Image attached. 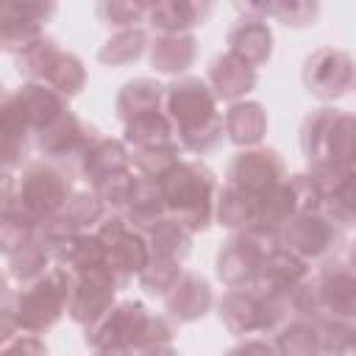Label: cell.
<instances>
[{"label":"cell","instance_id":"6da1fadb","mask_svg":"<svg viewBox=\"0 0 356 356\" xmlns=\"http://www.w3.org/2000/svg\"><path fill=\"white\" fill-rule=\"evenodd\" d=\"M164 117L181 136L178 147L206 153L222 139V117L217 114V97L200 78H184L161 92Z\"/></svg>","mask_w":356,"mask_h":356},{"label":"cell","instance_id":"7a4b0ae2","mask_svg":"<svg viewBox=\"0 0 356 356\" xmlns=\"http://www.w3.org/2000/svg\"><path fill=\"white\" fill-rule=\"evenodd\" d=\"M167 220L181 228L200 231L211 222L214 211V175L200 161H175L161 178H156Z\"/></svg>","mask_w":356,"mask_h":356},{"label":"cell","instance_id":"3957f363","mask_svg":"<svg viewBox=\"0 0 356 356\" xmlns=\"http://www.w3.org/2000/svg\"><path fill=\"white\" fill-rule=\"evenodd\" d=\"M64 309H67V270L53 267L42 278L25 284V289L17 295L11 317L17 328L42 331L50 328Z\"/></svg>","mask_w":356,"mask_h":356},{"label":"cell","instance_id":"277c9868","mask_svg":"<svg viewBox=\"0 0 356 356\" xmlns=\"http://www.w3.org/2000/svg\"><path fill=\"white\" fill-rule=\"evenodd\" d=\"M67 200H70V178L50 164L28 167L19 184V195L14 197V203L36 220V225L50 222Z\"/></svg>","mask_w":356,"mask_h":356},{"label":"cell","instance_id":"5b68a950","mask_svg":"<svg viewBox=\"0 0 356 356\" xmlns=\"http://www.w3.org/2000/svg\"><path fill=\"white\" fill-rule=\"evenodd\" d=\"M281 175H284V164L273 150H250L234 159L228 170V186L256 200L261 211L264 200L281 186Z\"/></svg>","mask_w":356,"mask_h":356},{"label":"cell","instance_id":"8992f818","mask_svg":"<svg viewBox=\"0 0 356 356\" xmlns=\"http://www.w3.org/2000/svg\"><path fill=\"white\" fill-rule=\"evenodd\" d=\"M306 86L309 92L320 95V97H334V95H345L350 86V61L345 53H334V50H320L306 61Z\"/></svg>","mask_w":356,"mask_h":356},{"label":"cell","instance_id":"52a82bcc","mask_svg":"<svg viewBox=\"0 0 356 356\" xmlns=\"http://www.w3.org/2000/svg\"><path fill=\"white\" fill-rule=\"evenodd\" d=\"M164 300H167V312L178 323H189V320H197V317H203L209 312L211 289H209V284L200 275L181 270L178 278L172 281V286L167 289Z\"/></svg>","mask_w":356,"mask_h":356},{"label":"cell","instance_id":"ba28073f","mask_svg":"<svg viewBox=\"0 0 356 356\" xmlns=\"http://www.w3.org/2000/svg\"><path fill=\"white\" fill-rule=\"evenodd\" d=\"M331 225L328 220L312 217V214H298L292 220H286V231H284V242H286V253L292 256H303V259H317L320 253H325L331 245Z\"/></svg>","mask_w":356,"mask_h":356},{"label":"cell","instance_id":"9c48e42d","mask_svg":"<svg viewBox=\"0 0 356 356\" xmlns=\"http://www.w3.org/2000/svg\"><path fill=\"white\" fill-rule=\"evenodd\" d=\"M273 33H270V28L264 25V19H253V17H245V19H239L234 28H231V33H228V44H231V50L228 53H234L236 58H242L248 67H259V64H264L267 58H270V50H273Z\"/></svg>","mask_w":356,"mask_h":356},{"label":"cell","instance_id":"30bf717a","mask_svg":"<svg viewBox=\"0 0 356 356\" xmlns=\"http://www.w3.org/2000/svg\"><path fill=\"white\" fill-rule=\"evenodd\" d=\"M209 89L214 92V97H225L234 100L239 95H248L256 83V70L248 67L242 58H236L234 53H225L220 58H214L211 70H209Z\"/></svg>","mask_w":356,"mask_h":356},{"label":"cell","instance_id":"8fae6325","mask_svg":"<svg viewBox=\"0 0 356 356\" xmlns=\"http://www.w3.org/2000/svg\"><path fill=\"white\" fill-rule=\"evenodd\" d=\"M209 11L211 6H197V3H156V6H147L145 22L161 31V36H172V33H186L189 28L200 25Z\"/></svg>","mask_w":356,"mask_h":356},{"label":"cell","instance_id":"7c38bea8","mask_svg":"<svg viewBox=\"0 0 356 356\" xmlns=\"http://www.w3.org/2000/svg\"><path fill=\"white\" fill-rule=\"evenodd\" d=\"M267 120L259 103H234L222 120V134L234 145H256L264 136Z\"/></svg>","mask_w":356,"mask_h":356},{"label":"cell","instance_id":"4fadbf2b","mask_svg":"<svg viewBox=\"0 0 356 356\" xmlns=\"http://www.w3.org/2000/svg\"><path fill=\"white\" fill-rule=\"evenodd\" d=\"M150 61L159 72H184L195 61V39L189 33L159 36L150 44Z\"/></svg>","mask_w":356,"mask_h":356},{"label":"cell","instance_id":"5bb4252c","mask_svg":"<svg viewBox=\"0 0 356 356\" xmlns=\"http://www.w3.org/2000/svg\"><path fill=\"white\" fill-rule=\"evenodd\" d=\"M161 92L164 86L147 81V78H139V81H131L122 86L120 97H117V111L125 122L142 117V114H150V111H161L159 103H161Z\"/></svg>","mask_w":356,"mask_h":356},{"label":"cell","instance_id":"9a60e30c","mask_svg":"<svg viewBox=\"0 0 356 356\" xmlns=\"http://www.w3.org/2000/svg\"><path fill=\"white\" fill-rule=\"evenodd\" d=\"M83 81H86V75H83L81 61H78L75 56H70V53L56 50L39 83H42V86L47 83V89L56 92L58 97H64V95L70 97V95H78V92H81Z\"/></svg>","mask_w":356,"mask_h":356},{"label":"cell","instance_id":"2e32d148","mask_svg":"<svg viewBox=\"0 0 356 356\" xmlns=\"http://www.w3.org/2000/svg\"><path fill=\"white\" fill-rule=\"evenodd\" d=\"M83 172L92 178V184L108 178L111 172H120L128 167V153L122 150L120 142H111V139H95L89 145V150L83 153Z\"/></svg>","mask_w":356,"mask_h":356},{"label":"cell","instance_id":"e0dca14e","mask_svg":"<svg viewBox=\"0 0 356 356\" xmlns=\"http://www.w3.org/2000/svg\"><path fill=\"white\" fill-rule=\"evenodd\" d=\"M147 44V33L142 28H128V31H120L114 39L106 42V47L100 50V61L106 64H128V61H136L142 56Z\"/></svg>","mask_w":356,"mask_h":356},{"label":"cell","instance_id":"ac0fdd59","mask_svg":"<svg viewBox=\"0 0 356 356\" xmlns=\"http://www.w3.org/2000/svg\"><path fill=\"white\" fill-rule=\"evenodd\" d=\"M47 261H50V253H47L44 242L33 239L31 245H25L22 250H17L11 256V275L22 284H31L47 273Z\"/></svg>","mask_w":356,"mask_h":356},{"label":"cell","instance_id":"d6986e66","mask_svg":"<svg viewBox=\"0 0 356 356\" xmlns=\"http://www.w3.org/2000/svg\"><path fill=\"white\" fill-rule=\"evenodd\" d=\"M278 353L281 356H317L320 353V334L309 323H292L278 334Z\"/></svg>","mask_w":356,"mask_h":356},{"label":"cell","instance_id":"ffe728a7","mask_svg":"<svg viewBox=\"0 0 356 356\" xmlns=\"http://www.w3.org/2000/svg\"><path fill=\"white\" fill-rule=\"evenodd\" d=\"M145 11H147L145 3H103L97 8L103 22L114 25L120 31H128V28H136L139 22H145Z\"/></svg>","mask_w":356,"mask_h":356},{"label":"cell","instance_id":"44dd1931","mask_svg":"<svg viewBox=\"0 0 356 356\" xmlns=\"http://www.w3.org/2000/svg\"><path fill=\"white\" fill-rule=\"evenodd\" d=\"M225 356H275V350H273V345H270V342H261V339H248L245 345H239V348L228 350Z\"/></svg>","mask_w":356,"mask_h":356},{"label":"cell","instance_id":"7402d4cb","mask_svg":"<svg viewBox=\"0 0 356 356\" xmlns=\"http://www.w3.org/2000/svg\"><path fill=\"white\" fill-rule=\"evenodd\" d=\"M14 331H17V323H14L11 312H3L0 309V350L14 339Z\"/></svg>","mask_w":356,"mask_h":356},{"label":"cell","instance_id":"603a6c76","mask_svg":"<svg viewBox=\"0 0 356 356\" xmlns=\"http://www.w3.org/2000/svg\"><path fill=\"white\" fill-rule=\"evenodd\" d=\"M145 356H175L170 348H153V350H147Z\"/></svg>","mask_w":356,"mask_h":356},{"label":"cell","instance_id":"cb8c5ba5","mask_svg":"<svg viewBox=\"0 0 356 356\" xmlns=\"http://www.w3.org/2000/svg\"><path fill=\"white\" fill-rule=\"evenodd\" d=\"M6 289H8V286H6V278H3V273H0V303L6 300Z\"/></svg>","mask_w":356,"mask_h":356},{"label":"cell","instance_id":"d4e9b609","mask_svg":"<svg viewBox=\"0 0 356 356\" xmlns=\"http://www.w3.org/2000/svg\"><path fill=\"white\" fill-rule=\"evenodd\" d=\"M0 97H3V92H0Z\"/></svg>","mask_w":356,"mask_h":356}]
</instances>
